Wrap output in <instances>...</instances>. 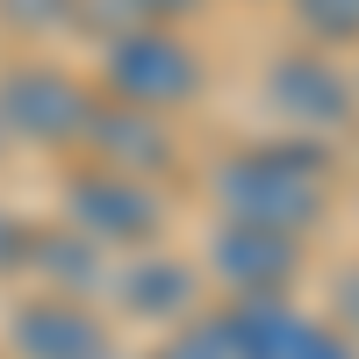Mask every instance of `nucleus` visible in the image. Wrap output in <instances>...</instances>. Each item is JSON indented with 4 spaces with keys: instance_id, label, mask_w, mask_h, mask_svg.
<instances>
[{
    "instance_id": "obj_2",
    "label": "nucleus",
    "mask_w": 359,
    "mask_h": 359,
    "mask_svg": "<svg viewBox=\"0 0 359 359\" xmlns=\"http://www.w3.org/2000/svg\"><path fill=\"white\" fill-rule=\"evenodd\" d=\"M101 94L151 108V115H187L208 101V57L187 29L165 22H115L101 36Z\"/></svg>"
},
{
    "instance_id": "obj_5",
    "label": "nucleus",
    "mask_w": 359,
    "mask_h": 359,
    "mask_svg": "<svg viewBox=\"0 0 359 359\" xmlns=\"http://www.w3.org/2000/svg\"><path fill=\"white\" fill-rule=\"evenodd\" d=\"M266 101L287 130L302 137H331L359 115V79L338 65V50H316V43H287L273 65H266Z\"/></svg>"
},
{
    "instance_id": "obj_11",
    "label": "nucleus",
    "mask_w": 359,
    "mask_h": 359,
    "mask_svg": "<svg viewBox=\"0 0 359 359\" xmlns=\"http://www.w3.org/2000/svg\"><path fill=\"white\" fill-rule=\"evenodd\" d=\"M22 266H36V273L57 287V294H94L108 273H101V245L94 237H65V230H29V259Z\"/></svg>"
},
{
    "instance_id": "obj_19",
    "label": "nucleus",
    "mask_w": 359,
    "mask_h": 359,
    "mask_svg": "<svg viewBox=\"0 0 359 359\" xmlns=\"http://www.w3.org/2000/svg\"><path fill=\"white\" fill-rule=\"evenodd\" d=\"M0 151H8V137H0Z\"/></svg>"
},
{
    "instance_id": "obj_4",
    "label": "nucleus",
    "mask_w": 359,
    "mask_h": 359,
    "mask_svg": "<svg viewBox=\"0 0 359 359\" xmlns=\"http://www.w3.org/2000/svg\"><path fill=\"white\" fill-rule=\"evenodd\" d=\"M57 201H65V230L94 237V245L108 252H151L165 237V201L151 180L137 172H115L101 158H79L65 180H57Z\"/></svg>"
},
{
    "instance_id": "obj_12",
    "label": "nucleus",
    "mask_w": 359,
    "mask_h": 359,
    "mask_svg": "<svg viewBox=\"0 0 359 359\" xmlns=\"http://www.w3.org/2000/svg\"><path fill=\"white\" fill-rule=\"evenodd\" d=\"M287 22L316 50H359V0H287Z\"/></svg>"
},
{
    "instance_id": "obj_6",
    "label": "nucleus",
    "mask_w": 359,
    "mask_h": 359,
    "mask_svg": "<svg viewBox=\"0 0 359 359\" xmlns=\"http://www.w3.org/2000/svg\"><path fill=\"white\" fill-rule=\"evenodd\" d=\"M302 237L294 230H266V223H216L208 230V273H216L230 294L245 302H273V294H294L302 280Z\"/></svg>"
},
{
    "instance_id": "obj_3",
    "label": "nucleus",
    "mask_w": 359,
    "mask_h": 359,
    "mask_svg": "<svg viewBox=\"0 0 359 359\" xmlns=\"http://www.w3.org/2000/svg\"><path fill=\"white\" fill-rule=\"evenodd\" d=\"M94 86L65 72L57 57H15L0 72V137L36 144V151H79L86 123H94Z\"/></svg>"
},
{
    "instance_id": "obj_18",
    "label": "nucleus",
    "mask_w": 359,
    "mask_h": 359,
    "mask_svg": "<svg viewBox=\"0 0 359 359\" xmlns=\"http://www.w3.org/2000/svg\"><path fill=\"white\" fill-rule=\"evenodd\" d=\"M108 359H130V352H123V345H115V352H108Z\"/></svg>"
},
{
    "instance_id": "obj_17",
    "label": "nucleus",
    "mask_w": 359,
    "mask_h": 359,
    "mask_svg": "<svg viewBox=\"0 0 359 359\" xmlns=\"http://www.w3.org/2000/svg\"><path fill=\"white\" fill-rule=\"evenodd\" d=\"M338 302H345V309H338L331 323H338V331L352 338V331H359V273H345V280H338Z\"/></svg>"
},
{
    "instance_id": "obj_16",
    "label": "nucleus",
    "mask_w": 359,
    "mask_h": 359,
    "mask_svg": "<svg viewBox=\"0 0 359 359\" xmlns=\"http://www.w3.org/2000/svg\"><path fill=\"white\" fill-rule=\"evenodd\" d=\"M22 259H29V223H15L8 208H0V273H15Z\"/></svg>"
},
{
    "instance_id": "obj_9",
    "label": "nucleus",
    "mask_w": 359,
    "mask_h": 359,
    "mask_svg": "<svg viewBox=\"0 0 359 359\" xmlns=\"http://www.w3.org/2000/svg\"><path fill=\"white\" fill-rule=\"evenodd\" d=\"M15 359H108L115 352V331L72 302V294H36V302L15 309Z\"/></svg>"
},
{
    "instance_id": "obj_10",
    "label": "nucleus",
    "mask_w": 359,
    "mask_h": 359,
    "mask_svg": "<svg viewBox=\"0 0 359 359\" xmlns=\"http://www.w3.org/2000/svg\"><path fill=\"white\" fill-rule=\"evenodd\" d=\"M115 302L130 309V323H187V309H194V294H201V280H194V266H180V259H130V273H108L101 280Z\"/></svg>"
},
{
    "instance_id": "obj_7",
    "label": "nucleus",
    "mask_w": 359,
    "mask_h": 359,
    "mask_svg": "<svg viewBox=\"0 0 359 359\" xmlns=\"http://www.w3.org/2000/svg\"><path fill=\"white\" fill-rule=\"evenodd\" d=\"M230 331H237V345H245V359H359V345L338 331L331 316L294 309L287 294H273V302H237Z\"/></svg>"
},
{
    "instance_id": "obj_13",
    "label": "nucleus",
    "mask_w": 359,
    "mask_h": 359,
    "mask_svg": "<svg viewBox=\"0 0 359 359\" xmlns=\"http://www.w3.org/2000/svg\"><path fill=\"white\" fill-rule=\"evenodd\" d=\"M151 359H245V345H237L230 316H194V323H172Z\"/></svg>"
},
{
    "instance_id": "obj_1",
    "label": "nucleus",
    "mask_w": 359,
    "mask_h": 359,
    "mask_svg": "<svg viewBox=\"0 0 359 359\" xmlns=\"http://www.w3.org/2000/svg\"><path fill=\"white\" fill-rule=\"evenodd\" d=\"M331 187H338V158L323 137H273V144H245L208 165V201L230 223H266V230H294L309 237L331 216Z\"/></svg>"
},
{
    "instance_id": "obj_15",
    "label": "nucleus",
    "mask_w": 359,
    "mask_h": 359,
    "mask_svg": "<svg viewBox=\"0 0 359 359\" xmlns=\"http://www.w3.org/2000/svg\"><path fill=\"white\" fill-rule=\"evenodd\" d=\"M79 8H94L101 15V0H8V15L29 29V36H43V29H57V22H72Z\"/></svg>"
},
{
    "instance_id": "obj_14",
    "label": "nucleus",
    "mask_w": 359,
    "mask_h": 359,
    "mask_svg": "<svg viewBox=\"0 0 359 359\" xmlns=\"http://www.w3.org/2000/svg\"><path fill=\"white\" fill-rule=\"evenodd\" d=\"M101 15L115 22H165V29H187L208 15V0H101Z\"/></svg>"
},
{
    "instance_id": "obj_8",
    "label": "nucleus",
    "mask_w": 359,
    "mask_h": 359,
    "mask_svg": "<svg viewBox=\"0 0 359 359\" xmlns=\"http://www.w3.org/2000/svg\"><path fill=\"white\" fill-rule=\"evenodd\" d=\"M86 158H101L115 172H137V180H158L180 165V137H172V115L151 108H130V101H94V123H86Z\"/></svg>"
}]
</instances>
